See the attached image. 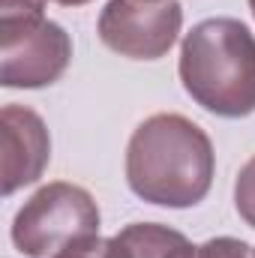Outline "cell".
<instances>
[{
  "instance_id": "cell-1",
  "label": "cell",
  "mask_w": 255,
  "mask_h": 258,
  "mask_svg": "<svg viewBox=\"0 0 255 258\" xmlns=\"http://www.w3.org/2000/svg\"><path fill=\"white\" fill-rule=\"evenodd\" d=\"M216 156L207 132L183 114H153L126 144V183L147 204L195 207L210 192Z\"/></svg>"
},
{
  "instance_id": "cell-2",
  "label": "cell",
  "mask_w": 255,
  "mask_h": 258,
  "mask_svg": "<svg viewBox=\"0 0 255 258\" xmlns=\"http://www.w3.org/2000/svg\"><path fill=\"white\" fill-rule=\"evenodd\" d=\"M180 81L192 99L225 120L255 111V36L237 18H204L183 36Z\"/></svg>"
},
{
  "instance_id": "cell-3",
  "label": "cell",
  "mask_w": 255,
  "mask_h": 258,
  "mask_svg": "<svg viewBox=\"0 0 255 258\" xmlns=\"http://www.w3.org/2000/svg\"><path fill=\"white\" fill-rule=\"evenodd\" d=\"M99 207L84 186L54 180L30 195L12 219V243L27 258H51L99 237Z\"/></svg>"
},
{
  "instance_id": "cell-4",
  "label": "cell",
  "mask_w": 255,
  "mask_h": 258,
  "mask_svg": "<svg viewBox=\"0 0 255 258\" xmlns=\"http://www.w3.org/2000/svg\"><path fill=\"white\" fill-rule=\"evenodd\" d=\"M183 27L177 0H108L99 12V39L129 60H159L171 51Z\"/></svg>"
},
{
  "instance_id": "cell-5",
  "label": "cell",
  "mask_w": 255,
  "mask_h": 258,
  "mask_svg": "<svg viewBox=\"0 0 255 258\" xmlns=\"http://www.w3.org/2000/svg\"><path fill=\"white\" fill-rule=\"evenodd\" d=\"M0 81L3 87L36 90L54 84L72 60V39L57 21H36L0 33Z\"/></svg>"
},
{
  "instance_id": "cell-6",
  "label": "cell",
  "mask_w": 255,
  "mask_h": 258,
  "mask_svg": "<svg viewBox=\"0 0 255 258\" xmlns=\"http://www.w3.org/2000/svg\"><path fill=\"white\" fill-rule=\"evenodd\" d=\"M51 159L45 120L27 105L3 108V195L36 183Z\"/></svg>"
},
{
  "instance_id": "cell-7",
  "label": "cell",
  "mask_w": 255,
  "mask_h": 258,
  "mask_svg": "<svg viewBox=\"0 0 255 258\" xmlns=\"http://www.w3.org/2000/svg\"><path fill=\"white\" fill-rule=\"evenodd\" d=\"M162 258H255L252 246H246L237 237H213L204 243H189L186 237H180Z\"/></svg>"
},
{
  "instance_id": "cell-8",
  "label": "cell",
  "mask_w": 255,
  "mask_h": 258,
  "mask_svg": "<svg viewBox=\"0 0 255 258\" xmlns=\"http://www.w3.org/2000/svg\"><path fill=\"white\" fill-rule=\"evenodd\" d=\"M45 0H0V33L42 21Z\"/></svg>"
},
{
  "instance_id": "cell-9",
  "label": "cell",
  "mask_w": 255,
  "mask_h": 258,
  "mask_svg": "<svg viewBox=\"0 0 255 258\" xmlns=\"http://www.w3.org/2000/svg\"><path fill=\"white\" fill-rule=\"evenodd\" d=\"M234 207L240 213V219L255 228V156L237 171L234 180Z\"/></svg>"
},
{
  "instance_id": "cell-10",
  "label": "cell",
  "mask_w": 255,
  "mask_h": 258,
  "mask_svg": "<svg viewBox=\"0 0 255 258\" xmlns=\"http://www.w3.org/2000/svg\"><path fill=\"white\" fill-rule=\"evenodd\" d=\"M51 258H114V249H111V240L93 237V240L69 246V249H63V252H57V255H51Z\"/></svg>"
},
{
  "instance_id": "cell-11",
  "label": "cell",
  "mask_w": 255,
  "mask_h": 258,
  "mask_svg": "<svg viewBox=\"0 0 255 258\" xmlns=\"http://www.w3.org/2000/svg\"><path fill=\"white\" fill-rule=\"evenodd\" d=\"M54 3H60V6H81V3H90V0H54Z\"/></svg>"
},
{
  "instance_id": "cell-12",
  "label": "cell",
  "mask_w": 255,
  "mask_h": 258,
  "mask_svg": "<svg viewBox=\"0 0 255 258\" xmlns=\"http://www.w3.org/2000/svg\"><path fill=\"white\" fill-rule=\"evenodd\" d=\"M249 9H252V15H255V0H249Z\"/></svg>"
}]
</instances>
